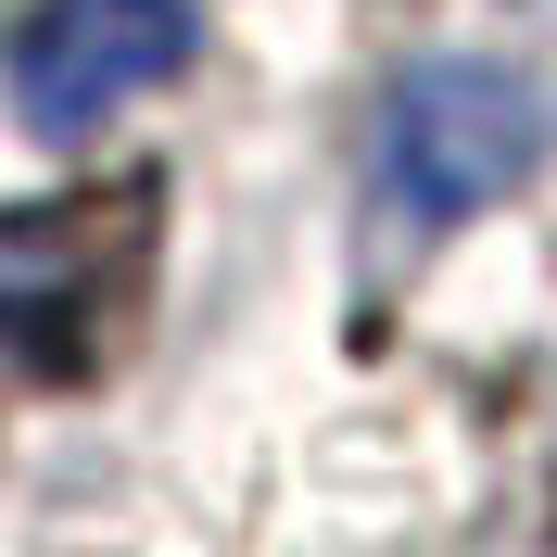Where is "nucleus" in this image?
Masks as SVG:
<instances>
[{
	"instance_id": "f03ea898",
	"label": "nucleus",
	"mask_w": 557,
	"mask_h": 557,
	"mask_svg": "<svg viewBox=\"0 0 557 557\" xmlns=\"http://www.w3.org/2000/svg\"><path fill=\"white\" fill-rule=\"evenodd\" d=\"M190 51H203V13L190 0H38L26 26H13V114H26V139L76 152L139 89H165Z\"/></svg>"
},
{
	"instance_id": "7ed1b4c3",
	"label": "nucleus",
	"mask_w": 557,
	"mask_h": 557,
	"mask_svg": "<svg viewBox=\"0 0 557 557\" xmlns=\"http://www.w3.org/2000/svg\"><path fill=\"white\" fill-rule=\"evenodd\" d=\"M114 228L89 203H13L0 215V381H64L102 343Z\"/></svg>"
},
{
	"instance_id": "f257e3e1",
	"label": "nucleus",
	"mask_w": 557,
	"mask_h": 557,
	"mask_svg": "<svg viewBox=\"0 0 557 557\" xmlns=\"http://www.w3.org/2000/svg\"><path fill=\"white\" fill-rule=\"evenodd\" d=\"M545 152V102H532L520 64L494 51H431L381 89V127H368V177H381L393 228H469L532 177Z\"/></svg>"
}]
</instances>
